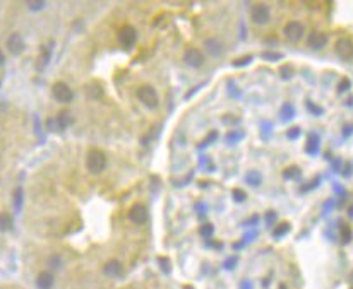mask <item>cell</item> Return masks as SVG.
I'll list each match as a JSON object with an SVG mask.
<instances>
[{
  "label": "cell",
  "mask_w": 353,
  "mask_h": 289,
  "mask_svg": "<svg viewBox=\"0 0 353 289\" xmlns=\"http://www.w3.org/2000/svg\"><path fill=\"white\" fill-rule=\"evenodd\" d=\"M334 50H336L338 57L341 58V60H352L353 58V41L350 38H340L336 41V46H334Z\"/></svg>",
  "instance_id": "5b68a950"
},
{
  "label": "cell",
  "mask_w": 353,
  "mask_h": 289,
  "mask_svg": "<svg viewBox=\"0 0 353 289\" xmlns=\"http://www.w3.org/2000/svg\"><path fill=\"white\" fill-rule=\"evenodd\" d=\"M118 41L124 48H132L134 44L137 41V33L136 29L132 28V26H125V28L120 29V33H118Z\"/></svg>",
  "instance_id": "52a82bcc"
},
{
  "label": "cell",
  "mask_w": 353,
  "mask_h": 289,
  "mask_svg": "<svg viewBox=\"0 0 353 289\" xmlns=\"http://www.w3.org/2000/svg\"><path fill=\"white\" fill-rule=\"evenodd\" d=\"M3 64H5V55H3L2 51H0V67H2Z\"/></svg>",
  "instance_id": "f1b7e54d"
},
{
  "label": "cell",
  "mask_w": 353,
  "mask_h": 289,
  "mask_svg": "<svg viewBox=\"0 0 353 289\" xmlns=\"http://www.w3.org/2000/svg\"><path fill=\"white\" fill-rule=\"evenodd\" d=\"M251 60H252L251 57L240 58V60H235V65H237V67H242V65H245V64H249V62H251Z\"/></svg>",
  "instance_id": "484cf974"
},
{
  "label": "cell",
  "mask_w": 353,
  "mask_h": 289,
  "mask_svg": "<svg viewBox=\"0 0 353 289\" xmlns=\"http://www.w3.org/2000/svg\"><path fill=\"white\" fill-rule=\"evenodd\" d=\"M88 91H89V96H91V98H101V87L98 86V84H89L88 86Z\"/></svg>",
  "instance_id": "d6986e66"
},
{
  "label": "cell",
  "mask_w": 353,
  "mask_h": 289,
  "mask_svg": "<svg viewBox=\"0 0 353 289\" xmlns=\"http://www.w3.org/2000/svg\"><path fill=\"white\" fill-rule=\"evenodd\" d=\"M319 149V137L317 135H310L309 142H307V153L309 154H315Z\"/></svg>",
  "instance_id": "ac0fdd59"
},
{
  "label": "cell",
  "mask_w": 353,
  "mask_h": 289,
  "mask_svg": "<svg viewBox=\"0 0 353 289\" xmlns=\"http://www.w3.org/2000/svg\"><path fill=\"white\" fill-rule=\"evenodd\" d=\"M36 286H38V289H51V286H53V276H51V272H48V270L40 272L38 277H36Z\"/></svg>",
  "instance_id": "5bb4252c"
},
{
  "label": "cell",
  "mask_w": 353,
  "mask_h": 289,
  "mask_svg": "<svg viewBox=\"0 0 353 289\" xmlns=\"http://www.w3.org/2000/svg\"><path fill=\"white\" fill-rule=\"evenodd\" d=\"M14 204H16V209L21 210V206H22V188H16V192H14Z\"/></svg>",
  "instance_id": "44dd1931"
},
{
  "label": "cell",
  "mask_w": 353,
  "mask_h": 289,
  "mask_svg": "<svg viewBox=\"0 0 353 289\" xmlns=\"http://www.w3.org/2000/svg\"><path fill=\"white\" fill-rule=\"evenodd\" d=\"M86 166L93 175H100V173H103L106 168V156L98 149L89 151L86 158Z\"/></svg>",
  "instance_id": "6da1fadb"
},
{
  "label": "cell",
  "mask_w": 353,
  "mask_h": 289,
  "mask_svg": "<svg viewBox=\"0 0 353 289\" xmlns=\"http://www.w3.org/2000/svg\"><path fill=\"white\" fill-rule=\"evenodd\" d=\"M348 87H350V83H348V79H345V81H343V84H340V87H338V91L343 92V91H347Z\"/></svg>",
  "instance_id": "4316f807"
},
{
  "label": "cell",
  "mask_w": 353,
  "mask_h": 289,
  "mask_svg": "<svg viewBox=\"0 0 353 289\" xmlns=\"http://www.w3.org/2000/svg\"><path fill=\"white\" fill-rule=\"evenodd\" d=\"M252 21L255 22V24H266L267 21H269L271 17V10L267 5H262V3H259V5H255L254 9H252Z\"/></svg>",
  "instance_id": "30bf717a"
},
{
  "label": "cell",
  "mask_w": 353,
  "mask_h": 289,
  "mask_svg": "<svg viewBox=\"0 0 353 289\" xmlns=\"http://www.w3.org/2000/svg\"><path fill=\"white\" fill-rule=\"evenodd\" d=\"M51 96H53V99L58 103H70L74 98L72 89L67 86L65 83H55L53 87H51Z\"/></svg>",
  "instance_id": "3957f363"
},
{
  "label": "cell",
  "mask_w": 353,
  "mask_h": 289,
  "mask_svg": "<svg viewBox=\"0 0 353 289\" xmlns=\"http://www.w3.org/2000/svg\"><path fill=\"white\" fill-rule=\"evenodd\" d=\"M7 50L12 55H21L22 50H24V40L19 33H12L7 40Z\"/></svg>",
  "instance_id": "8fae6325"
},
{
  "label": "cell",
  "mask_w": 353,
  "mask_h": 289,
  "mask_svg": "<svg viewBox=\"0 0 353 289\" xmlns=\"http://www.w3.org/2000/svg\"><path fill=\"white\" fill-rule=\"evenodd\" d=\"M309 46L314 48V50H321V48H324V44L328 43V38H326L324 33H319V31H312L309 35Z\"/></svg>",
  "instance_id": "4fadbf2b"
},
{
  "label": "cell",
  "mask_w": 353,
  "mask_h": 289,
  "mask_svg": "<svg viewBox=\"0 0 353 289\" xmlns=\"http://www.w3.org/2000/svg\"><path fill=\"white\" fill-rule=\"evenodd\" d=\"M120 272H122V265H120V262H118V260H110L108 264L105 265V274H106V276L117 277V276H120Z\"/></svg>",
  "instance_id": "9a60e30c"
},
{
  "label": "cell",
  "mask_w": 353,
  "mask_h": 289,
  "mask_svg": "<svg viewBox=\"0 0 353 289\" xmlns=\"http://www.w3.org/2000/svg\"><path fill=\"white\" fill-rule=\"evenodd\" d=\"M299 132H300V128H292V130L288 132V137L290 139H295V137L299 135Z\"/></svg>",
  "instance_id": "83f0119b"
},
{
  "label": "cell",
  "mask_w": 353,
  "mask_h": 289,
  "mask_svg": "<svg viewBox=\"0 0 353 289\" xmlns=\"http://www.w3.org/2000/svg\"><path fill=\"white\" fill-rule=\"evenodd\" d=\"M350 217H353V207H350Z\"/></svg>",
  "instance_id": "f546056e"
},
{
  "label": "cell",
  "mask_w": 353,
  "mask_h": 289,
  "mask_svg": "<svg viewBox=\"0 0 353 289\" xmlns=\"http://www.w3.org/2000/svg\"><path fill=\"white\" fill-rule=\"evenodd\" d=\"M45 7V2L42 0H38V2H33V0H29L28 2V9L31 10V12H38V10H42Z\"/></svg>",
  "instance_id": "ffe728a7"
},
{
  "label": "cell",
  "mask_w": 353,
  "mask_h": 289,
  "mask_svg": "<svg viewBox=\"0 0 353 289\" xmlns=\"http://www.w3.org/2000/svg\"><path fill=\"white\" fill-rule=\"evenodd\" d=\"M136 94H137V99H139L144 106H148V108H156V106H158L159 98H158V92L154 91V87L141 86L137 89Z\"/></svg>",
  "instance_id": "7a4b0ae2"
},
{
  "label": "cell",
  "mask_w": 353,
  "mask_h": 289,
  "mask_svg": "<svg viewBox=\"0 0 353 289\" xmlns=\"http://www.w3.org/2000/svg\"><path fill=\"white\" fill-rule=\"evenodd\" d=\"M211 233H213V226H211V224H206L202 229H201V235H202V236H209Z\"/></svg>",
  "instance_id": "cb8c5ba5"
},
{
  "label": "cell",
  "mask_w": 353,
  "mask_h": 289,
  "mask_svg": "<svg viewBox=\"0 0 353 289\" xmlns=\"http://www.w3.org/2000/svg\"><path fill=\"white\" fill-rule=\"evenodd\" d=\"M340 236H341V243H343V245L350 243V240H352V229H350V226H347V224L341 226V228H340Z\"/></svg>",
  "instance_id": "e0dca14e"
},
{
  "label": "cell",
  "mask_w": 353,
  "mask_h": 289,
  "mask_svg": "<svg viewBox=\"0 0 353 289\" xmlns=\"http://www.w3.org/2000/svg\"><path fill=\"white\" fill-rule=\"evenodd\" d=\"M12 224H14V221L9 214H5V212L0 214V233L10 231V229H12Z\"/></svg>",
  "instance_id": "2e32d148"
},
{
  "label": "cell",
  "mask_w": 353,
  "mask_h": 289,
  "mask_svg": "<svg viewBox=\"0 0 353 289\" xmlns=\"http://www.w3.org/2000/svg\"><path fill=\"white\" fill-rule=\"evenodd\" d=\"M288 229H290V224H281L280 228H278V231H274V235L280 236V235H283L285 231H288Z\"/></svg>",
  "instance_id": "d4e9b609"
},
{
  "label": "cell",
  "mask_w": 353,
  "mask_h": 289,
  "mask_svg": "<svg viewBox=\"0 0 353 289\" xmlns=\"http://www.w3.org/2000/svg\"><path fill=\"white\" fill-rule=\"evenodd\" d=\"M297 175H300V169L297 168V166H292V168L285 169V173H283L285 178H295Z\"/></svg>",
  "instance_id": "7402d4cb"
},
{
  "label": "cell",
  "mask_w": 353,
  "mask_h": 289,
  "mask_svg": "<svg viewBox=\"0 0 353 289\" xmlns=\"http://www.w3.org/2000/svg\"><path fill=\"white\" fill-rule=\"evenodd\" d=\"M184 60H185V64L189 67H192V69H199V67L204 64V55H202V51L198 50V48H189L184 55Z\"/></svg>",
  "instance_id": "9c48e42d"
},
{
  "label": "cell",
  "mask_w": 353,
  "mask_h": 289,
  "mask_svg": "<svg viewBox=\"0 0 353 289\" xmlns=\"http://www.w3.org/2000/svg\"><path fill=\"white\" fill-rule=\"evenodd\" d=\"M69 125H70V115L67 113V111H62V113H58L55 118H50V120H48V130L62 132V130H65Z\"/></svg>",
  "instance_id": "8992f818"
},
{
  "label": "cell",
  "mask_w": 353,
  "mask_h": 289,
  "mask_svg": "<svg viewBox=\"0 0 353 289\" xmlns=\"http://www.w3.org/2000/svg\"><path fill=\"white\" fill-rule=\"evenodd\" d=\"M303 35H305V26H303L302 22L292 21L285 26V36H287L290 41H293V43L300 41V40L303 38Z\"/></svg>",
  "instance_id": "277c9868"
},
{
  "label": "cell",
  "mask_w": 353,
  "mask_h": 289,
  "mask_svg": "<svg viewBox=\"0 0 353 289\" xmlns=\"http://www.w3.org/2000/svg\"><path fill=\"white\" fill-rule=\"evenodd\" d=\"M184 289H192V288H189V286H185V288H184Z\"/></svg>",
  "instance_id": "4dcf8cb0"
},
{
  "label": "cell",
  "mask_w": 353,
  "mask_h": 289,
  "mask_svg": "<svg viewBox=\"0 0 353 289\" xmlns=\"http://www.w3.org/2000/svg\"><path fill=\"white\" fill-rule=\"evenodd\" d=\"M148 209L143 206V204H136V206L131 207L129 210V219H131L134 224H146L148 222Z\"/></svg>",
  "instance_id": "ba28073f"
},
{
  "label": "cell",
  "mask_w": 353,
  "mask_h": 289,
  "mask_svg": "<svg viewBox=\"0 0 353 289\" xmlns=\"http://www.w3.org/2000/svg\"><path fill=\"white\" fill-rule=\"evenodd\" d=\"M204 48L211 57H221L223 55V43L218 38H207L204 41Z\"/></svg>",
  "instance_id": "7c38bea8"
},
{
  "label": "cell",
  "mask_w": 353,
  "mask_h": 289,
  "mask_svg": "<svg viewBox=\"0 0 353 289\" xmlns=\"http://www.w3.org/2000/svg\"><path fill=\"white\" fill-rule=\"evenodd\" d=\"M245 197H247V195H245L242 190H233V199H235L237 202H244Z\"/></svg>",
  "instance_id": "603a6c76"
}]
</instances>
